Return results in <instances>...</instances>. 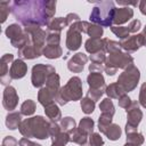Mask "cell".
Returning a JSON list of instances; mask_svg holds the SVG:
<instances>
[{"instance_id":"18","label":"cell","mask_w":146,"mask_h":146,"mask_svg":"<svg viewBox=\"0 0 146 146\" xmlns=\"http://www.w3.org/2000/svg\"><path fill=\"white\" fill-rule=\"evenodd\" d=\"M87 83L89 88H92V89L105 90L107 87L105 83V79L100 72H90L89 75L87 76Z\"/></svg>"},{"instance_id":"15","label":"cell","mask_w":146,"mask_h":146,"mask_svg":"<svg viewBox=\"0 0 146 146\" xmlns=\"http://www.w3.org/2000/svg\"><path fill=\"white\" fill-rule=\"evenodd\" d=\"M66 48L68 49V51H75L78 50L81 44H82V33H80L79 31L68 27L67 32H66Z\"/></svg>"},{"instance_id":"47","label":"cell","mask_w":146,"mask_h":146,"mask_svg":"<svg viewBox=\"0 0 146 146\" xmlns=\"http://www.w3.org/2000/svg\"><path fill=\"white\" fill-rule=\"evenodd\" d=\"M127 27H128L130 33H137L141 27V22L139 19H132Z\"/></svg>"},{"instance_id":"45","label":"cell","mask_w":146,"mask_h":146,"mask_svg":"<svg viewBox=\"0 0 146 146\" xmlns=\"http://www.w3.org/2000/svg\"><path fill=\"white\" fill-rule=\"evenodd\" d=\"M89 143L91 144V146H103L104 145V139L100 136V133L92 132L89 136Z\"/></svg>"},{"instance_id":"19","label":"cell","mask_w":146,"mask_h":146,"mask_svg":"<svg viewBox=\"0 0 146 146\" xmlns=\"http://www.w3.org/2000/svg\"><path fill=\"white\" fill-rule=\"evenodd\" d=\"M55 100H56V95L50 89H48L46 86L40 88V90L38 91V102L43 107H46L51 103H55Z\"/></svg>"},{"instance_id":"42","label":"cell","mask_w":146,"mask_h":146,"mask_svg":"<svg viewBox=\"0 0 146 146\" xmlns=\"http://www.w3.org/2000/svg\"><path fill=\"white\" fill-rule=\"evenodd\" d=\"M60 42V33L58 32H47L46 44L48 46H59Z\"/></svg>"},{"instance_id":"14","label":"cell","mask_w":146,"mask_h":146,"mask_svg":"<svg viewBox=\"0 0 146 146\" xmlns=\"http://www.w3.org/2000/svg\"><path fill=\"white\" fill-rule=\"evenodd\" d=\"M89 57L83 52L74 54L67 62V68L73 73H80L83 71L84 65L87 64Z\"/></svg>"},{"instance_id":"4","label":"cell","mask_w":146,"mask_h":146,"mask_svg":"<svg viewBox=\"0 0 146 146\" xmlns=\"http://www.w3.org/2000/svg\"><path fill=\"white\" fill-rule=\"evenodd\" d=\"M82 81L79 76H72L65 86H63L56 97L55 103L64 106L68 102H76L82 99Z\"/></svg>"},{"instance_id":"43","label":"cell","mask_w":146,"mask_h":146,"mask_svg":"<svg viewBox=\"0 0 146 146\" xmlns=\"http://www.w3.org/2000/svg\"><path fill=\"white\" fill-rule=\"evenodd\" d=\"M106 58H107V56H106V51L105 50H100L98 52H95V54L90 55V57H89V59L91 60V63L100 64V65H104L105 64Z\"/></svg>"},{"instance_id":"24","label":"cell","mask_w":146,"mask_h":146,"mask_svg":"<svg viewBox=\"0 0 146 146\" xmlns=\"http://www.w3.org/2000/svg\"><path fill=\"white\" fill-rule=\"evenodd\" d=\"M66 26H68V25H67V22H66L65 17H55L48 23V25L46 27H47V32H58V33H60L62 30Z\"/></svg>"},{"instance_id":"16","label":"cell","mask_w":146,"mask_h":146,"mask_svg":"<svg viewBox=\"0 0 146 146\" xmlns=\"http://www.w3.org/2000/svg\"><path fill=\"white\" fill-rule=\"evenodd\" d=\"M133 17V9L130 7H119L115 8L113 16V25L122 26V24L127 23Z\"/></svg>"},{"instance_id":"40","label":"cell","mask_w":146,"mask_h":146,"mask_svg":"<svg viewBox=\"0 0 146 146\" xmlns=\"http://www.w3.org/2000/svg\"><path fill=\"white\" fill-rule=\"evenodd\" d=\"M110 29L120 40H123V39H127L128 36H130V32H129L128 27H125V26H115V25H113Z\"/></svg>"},{"instance_id":"9","label":"cell","mask_w":146,"mask_h":146,"mask_svg":"<svg viewBox=\"0 0 146 146\" xmlns=\"http://www.w3.org/2000/svg\"><path fill=\"white\" fill-rule=\"evenodd\" d=\"M121 49H123L125 52L131 54L136 52L140 47L144 46V36L141 33H137L133 35L128 36L127 39H123L120 41Z\"/></svg>"},{"instance_id":"10","label":"cell","mask_w":146,"mask_h":146,"mask_svg":"<svg viewBox=\"0 0 146 146\" xmlns=\"http://www.w3.org/2000/svg\"><path fill=\"white\" fill-rule=\"evenodd\" d=\"M18 95L16 89L13 86H8L5 88L3 94H2V106L5 110H7L8 112H13L17 105H18Z\"/></svg>"},{"instance_id":"58","label":"cell","mask_w":146,"mask_h":146,"mask_svg":"<svg viewBox=\"0 0 146 146\" xmlns=\"http://www.w3.org/2000/svg\"><path fill=\"white\" fill-rule=\"evenodd\" d=\"M80 146H91V144H90V143H86V144H82V145H80Z\"/></svg>"},{"instance_id":"2","label":"cell","mask_w":146,"mask_h":146,"mask_svg":"<svg viewBox=\"0 0 146 146\" xmlns=\"http://www.w3.org/2000/svg\"><path fill=\"white\" fill-rule=\"evenodd\" d=\"M49 124L50 121H47L46 117L36 115L23 120L18 130L24 138H36L40 140H44L50 137Z\"/></svg>"},{"instance_id":"52","label":"cell","mask_w":146,"mask_h":146,"mask_svg":"<svg viewBox=\"0 0 146 146\" xmlns=\"http://www.w3.org/2000/svg\"><path fill=\"white\" fill-rule=\"evenodd\" d=\"M89 71L90 72H100L102 73V71H104V65L91 63V64H89Z\"/></svg>"},{"instance_id":"33","label":"cell","mask_w":146,"mask_h":146,"mask_svg":"<svg viewBox=\"0 0 146 146\" xmlns=\"http://www.w3.org/2000/svg\"><path fill=\"white\" fill-rule=\"evenodd\" d=\"M112 120H113V115H111V114L102 113L99 115V117H98V129L102 133H104L105 130L107 129V127L113 123Z\"/></svg>"},{"instance_id":"20","label":"cell","mask_w":146,"mask_h":146,"mask_svg":"<svg viewBox=\"0 0 146 146\" xmlns=\"http://www.w3.org/2000/svg\"><path fill=\"white\" fill-rule=\"evenodd\" d=\"M105 94L107 95L108 98L111 99H120L122 96L127 95L125 90L123 89V87L117 83V82H113V83H110L106 89H105Z\"/></svg>"},{"instance_id":"27","label":"cell","mask_w":146,"mask_h":146,"mask_svg":"<svg viewBox=\"0 0 146 146\" xmlns=\"http://www.w3.org/2000/svg\"><path fill=\"white\" fill-rule=\"evenodd\" d=\"M63 49L60 46H44L42 50V56H44L48 59H57L62 57Z\"/></svg>"},{"instance_id":"46","label":"cell","mask_w":146,"mask_h":146,"mask_svg":"<svg viewBox=\"0 0 146 146\" xmlns=\"http://www.w3.org/2000/svg\"><path fill=\"white\" fill-rule=\"evenodd\" d=\"M138 103H139V105H141L144 108H146V82H144V83L140 86Z\"/></svg>"},{"instance_id":"3","label":"cell","mask_w":146,"mask_h":146,"mask_svg":"<svg viewBox=\"0 0 146 146\" xmlns=\"http://www.w3.org/2000/svg\"><path fill=\"white\" fill-rule=\"evenodd\" d=\"M115 8V3L111 0L94 2L89 19L91 23L100 25L102 27H111L113 26V16Z\"/></svg>"},{"instance_id":"61","label":"cell","mask_w":146,"mask_h":146,"mask_svg":"<svg viewBox=\"0 0 146 146\" xmlns=\"http://www.w3.org/2000/svg\"><path fill=\"white\" fill-rule=\"evenodd\" d=\"M51 146H58V145H54V144H51Z\"/></svg>"},{"instance_id":"5","label":"cell","mask_w":146,"mask_h":146,"mask_svg":"<svg viewBox=\"0 0 146 146\" xmlns=\"http://www.w3.org/2000/svg\"><path fill=\"white\" fill-rule=\"evenodd\" d=\"M140 79V71L137 66L131 65L128 68H125L117 78V83H120L125 92H130L136 89L138 82Z\"/></svg>"},{"instance_id":"53","label":"cell","mask_w":146,"mask_h":146,"mask_svg":"<svg viewBox=\"0 0 146 146\" xmlns=\"http://www.w3.org/2000/svg\"><path fill=\"white\" fill-rule=\"evenodd\" d=\"M18 145L19 146H34L35 143L32 141V140H30L29 138H21L18 140Z\"/></svg>"},{"instance_id":"32","label":"cell","mask_w":146,"mask_h":146,"mask_svg":"<svg viewBox=\"0 0 146 146\" xmlns=\"http://www.w3.org/2000/svg\"><path fill=\"white\" fill-rule=\"evenodd\" d=\"M36 110V104L34 100L32 99H26L22 105H21V113L22 115H25V116H30L32 114H34Z\"/></svg>"},{"instance_id":"26","label":"cell","mask_w":146,"mask_h":146,"mask_svg":"<svg viewBox=\"0 0 146 146\" xmlns=\"http://www.w3.org/2000/svg\"><path fill=\"white\" fill-rule=\"evenodd\" d=\"M46 87H47L48 89H50V90L56 95V97H57V95H58V92H59V90H60L62 87H60V79H59V75H58L56 72L49 74V76H48V79H47V81H46Z\"/></svg>"},{"instance_id":"36","label":"cell","mask_w":146,"mask_h":146,"mask_svg":"<svg viewBox=\"0 0 146 146\" xmlns=\"http://www.w3.org/2000/svg\"><path fill=\"white\" fill-rule=\"evenodd\" d=\"M104 46H105V51L110 55L121 51V46H120V42H117V41L104 38Z\"/></svg>"},{"instance_id":"38","label":"cell","mask_w":146,"mask_h":146,"mask_svg":"<svg viewBox=\"0 0 146 146\" xmlns=\"http://www.w3.org/2000/svg\"><path fill=\"white\" fill-rule=\"evenodd\" d=\"M145 141L144 135L140 132H132V133H128L127 135V143L128 144H132L136 146H141Z\"/></svg>"},{"instance_id":"51","label":"cell","mask_w":146,"mask_h":146,"mask_svg":"<svg viewBox=\"0 0 146 146\" xmlns=\"http://www.w3.org/2000/svg\"><path fill=\"white\" fill-rule=\"evenodd\" d=\"M65 18H66V22H67V25H68V26L72 25L73 23L80 21V16H79L78 14H75V13H70V14H67V15L65 16Z\"/></svg>"},{"instance_id":"35","label":"cell","mask_w":146,"mask_h":146,"mask_svg":"<svg viewBox=\"0 0 146 146\" xmlns=\"http://www.w3.org/2000/svg\"><path fill=\"white\" fill-rule=\"evenodd\" d=\"M80 106H81V110L84 114H91L94 111H95V102L92 99H90L89 97H82V99L80 100Z\"/></svg>"},{"instance_id":"59","label":"cell","mask_w":146,"mask_h":146,"mask_svg":"<svg viewBox=\"0 0 146 146\" xmlns=\"http://www.w3.org/2000/svg\"><path fill=\"white\" fill-rule=\"evenodd\" d=\"M123 146H136V145H132V144H128V143H125Z\"/></svg>"},{"instance_id":"60","label":"cell","mask_w":146,"mask_h":146,"mask_svg":"<svg viewBox=\"0 0 146 146\" xmlns=\"http://www.w3.org/2000/svg\"><path fill=\"white\" fill-rule=\"evenodd\" d=\"M34 146H41V145H40V144H36V143H35V145H34Z\"/></svg>"},{"instance_id":"31","label":"cell","mask_w":146,"mask_h":146,"mask_svg":"<svg viewBox=\"0 0 146 146\" xmlns=\"http://www.w3.org/2000/svg\"><path fill=\"white\" fill-rule=\"evenodd\" d=\"M60 128H62V131H64V132H66V133H68V135H71L78 127H76V122H75V120L73 119V117H71V116H65V117H63L62 120H60Z\"/></svg>"},{"instance_id":"7","label":"cell","mask_w":146,"mask_h":146,"mask_svg":"<svg viewBox=\"0 0 146 146\" xmlns=\"http://www.w3.org/2000/svg\"><path fill=\"white\" fill-rule=\"evenodd\" d=\"M131 65H133V57L125 51H119V52L108 55L104 64V66L113 67L116 70L122 68L123 71Z\"/></svg>"},{"instance_id":"21","label":"cell","mask_w":146,"mask_h":146,"mask_svg":"<svg viewBox=\"0 0 146 146\" xmlns=\"http://www.w3.org/2000/svg\"><path fill=\"white\" fill-rule=\"evenodd\" d=\"M22 113L21 112H16V111H13V112H9L7 115H6V127L9 129V130H16L17 128H19L21 123H22Z\"/></svg>"},{"instance_id":"57","label":"cell","mask_w":146,"mask_h":146,"mask_svg":"<svg viewBox=\"0 0 146 146\" xmlns=\"http://www.w3.org/2000/svg\"><path fill=\"white\" fill-rule=\"evenodd\" d=\"M141 34H143V36H144V47H146V25L144 26Z\"/></svg>"},{"instance_id":"44","label":"cell","mask_w":146,"mask_h":146,"mask_svg":"<svg viewBox=\"0 0 146 146\" xmlns=\"http://www.w3.org/2000/svg\"><path fill=\"white\" fill-rule=\"evenodd\" d=\"M105 94V90H102V89H92V88H89L88 90V94H87V97H89L90 99H92L95 103L97 100H99L102 98V96Z\"/></svg>"},{"instance_id":"54","label":"cell","mask_w":146,"mask_h":146,"mask_svg":"<svg viewBox=\"0 0 146 146\" xmlns=\"http://www.w3.org/2000/svg\"><path fill=\"white\" fill-rule=\"evenodd\" d=\"M117 5L123 6V7H129V6H139L138 1H122V0H117L116 1Z\"/></svg>"},{"instance_id":"30","label":"cell","mask_w":146,"mask_h":146,"mask_svg":"<svg viewBox=\"0 0 146 146\" xmlns=\"http://www.w3.org/2000/svg\"><path fill=\"white\" fill-rule=\"evenodd\" d=\"M104 135H105L110 140L115 141V140L120 139V137H121V135H122V131H121V128H120L119 124L112 123V124H110V125L107 127V129L105 130Z\"/></svg>"},{"instance_id":"11","label":"cell","mask_w":146,"mask_h":146,"mask_svg":"<svg viewBox=\"0 0 146 146\" xmlns=\"http://www.w3.org/2000/svg\"><path fill=\"white\" fill-rule=\"evenodd\" d=\"M14 55L13 54H5L1 59H0V83L5 87H8L10 86L9 83L11 82V78H10V74H9V64H13L14 62Z\"/></svg>"},{"instance_id":"37","label":"cell","mask_w":146,"mask_h":146,"mask_svg":"<svg viewBox=\"0 0 146 146\" xmlns=\"http://www.w3.org/2000/svg\"><path fill=\"white\" fill-rule=\"evenodd\" d=\"M99 110L102 113H107V114H111V115H114L115 114V107H114V104L113 102L111 100V98H104L100 104H99Z\"/></svg>"},{"instance_id":"49","label":"cell","mask_w":146,"mask_h":146,"mask_svg":"<svg viewBox=\"0 0 146 146\" xmlns=\"http://www.w3.org/2000/svg\"><path fill=\"white\" fill-rule=\"evenodd\" d=\"M17 145H18V140L13 136H6L2 139V144H1V146H17Z\"/></svg>"},{"instance_id":"39","label":"cell","mask_w":146,"mask_h":146,"mask_svg":"<svg viewBox=\"0 0 146 146\" xmlns=\"http://www.w3.org/2000/svg\"><path fill=\"white\" fill-rule=\"evenodd\" d=\"M9 13H11V1H1L0 2V18L1 23H5Z\"/></svg>"},{"instance_id":"17","label":"cell","mask_w":146,"mask_h":146,"mask_svg":"<svg viewBox=\"0 0 146 146\" xmlns=\"http://www.w3.org/2000/svg\"><path fill=\"white\" fill-rule=\"evenodd\" d=\"M26 73H27V64L22 58L15 59L9 70L10 78L13 80H19V79L24 78L26 75Z\"/></svg>"},{"instance_id":"22","label":"cell","mask_w":146,"mask_h":146,"mask_svg":"<svg viewBox=\"0 0 146 146\" xmlns=\"http://www.w3.org/2000/svg\"><path fill=\"white\" fill-rule=\"evenodd\" d=\"M84 49L90 55H92L95 52H98L100 50H105L104 38H102V39H91V38H89L84 42Z\"/></svg>"},{"instance_id":"13","label":"cell","mask_w":146,"mask_h":146,"mask_svg":"<svg viewBox=\"0 0 146 146\" xmlns=\"http://www.w3.org/2000/svg\"><path fill=\"white\" fill-rule=\"evenodd\" d=\"M125 113H127V123L138 128L143 119V112L139 108V103L137 100H132L131 105L125 110Z\"/></svg>"},{"instance_id":"12","label":"cell","mask_w":146,"mask_h":146,"mask_svg":"<svg viewBox=\"0 0 146 146\" xmlns=\"http://www.w3.org/2000/svg\"><path fill=\"white\" fill-rule=\"evenodd\" d=\"M42 50H43V48L35 46L31 41V38H30L29 41L26 42V44L17 50V54L22 59H34V58L42 56Z\"/></svg>"},{"instance_id":"28","label":"cell","mask_w":146,"mask_h":146,"mask_svg":"<svg viewBox=\"0 0 146 146\" xmlns=\"http://www.w3.org/2000/svg\"><path fill=\"white\" fill-rule=\"evenodd\" d=\"M23 33H24V27H22L21 24H18V23H13V24L8 25L5 30V34L9 40L16 39L17 36L22 35Z\"/></svg>"},{"instance_id":"29","label":"cell","mask_w":146,"mask_h":146,"mask_svg":"<svg viewBox=\"0 0 146 146\" xmlns=\"http://www.w3.org/2000/svg\"><path fill=\"white\" fill-rule=\"evenodd\" d=\"M86 34H88L91 39H102V36L104 34V27L88 22L87 29H86Z\"/></svg>"},{"instance_id":"34","label":"cell","mask_w":146,"mask_h":146,"mask_svg":"<svg viewBox=\"0 0 146 146\" xmlns=\"http://www.w3.org/2000/svg\"><path fill=\"white\" fill-rule=\"evenodd\" d=\"M68 141H71V137H70L68 133H66L64 131H60L57 135H55V136L51 137V144H54V145L65 146Z\"/></svg>"},{"instance_id":"55","label":"cell","mask_w":146,"mask_h":146,"mask_svg":"<svg viewBox=\"0 0 146 146\" xmlns=\"http://www.w3.org/2000/svg\"><path fill=\"white\" fill-rule=\"evenodd\" d=\"M124 130H125V133H127V135H128V133H132V132H137V127H133V125H130V124L125 123Z\"/></svg>"},{"instance_id":"1","label":"cell","mask_w":146,"mask_h":146,"mask_svg":"<svg viewBox=\"0 0 146 146\" xmlns=\"http://www.w3.org/2000/svg\"><path fill=\"white\" fill-rule=\"evenodd\" d=\"M11 13L23 25L47 26L56 13V1L52 0H18L11 1Z\"/></svg>"},{"instance_id":"25","label":"cell","mask_w":146,"mask_h":146,"mask_svg":"<svg viewBox=\"0 0 146 146\" xmlns=\"http://www.w3.org/2000/svg\"><path fill=\"white\" fill-rule=\"evenodd\" d=\"M94 128H95V122L89 116L82 117L79 122V125H78V130L88 137L94 132Z\"/></svg>"},{"instance_id":"56","label":"cell","mask_w":146,"mask_h":146,"mask_svg":"<svg viewBox=\"0 0 146 146\" xmlns=\"http://www.w3.org/2000/svg\"><path fill=\"white\" fill-rule=\"evenodd\" d=\"M138 7H139L140 13L146 16V0H141V1L139 2V6H138Z\"/></svg>"},{"instance_id":"8","label":"cell","mask_w":146,"mask_h":146,"mask_svg":"<svg viewBox=\"0 0 146 146\" xmlns=\"http://www.w3.org/2000/svg\"><path fill=\"white\" fill-rule=\"evenodd\" d=\"M24 31L26 33H29V35L31 38V41L35 46L44 48L46 39H47V31L46 30H43L42 27L36 26V25H29V26L24 27Z\"/></svg>"},{"instance_id":"41","label":"cell","mask_w":146,"mask_h":146,"mask_svg":"<svg viewBox=\"0 0 146 146\" xmlns=\"http://www.w3.org/2000/svg\"><path fill=\"white\" fill-rule=\"evenodd\" d=\"M70 137H71V141L72 143H75V144H79V145L86 144L87 143V139H88V136H86L82 132H80L78 130V128L70 135Z\"/></svg>"},{"instance_id":"6","label":"cell","mask_w":146,"mask_h":146,"mask_svg":"<svg viewBox=\"0 0 146 146\" xmlns=\"http://www.w3.org/2000/svg\"><path fill=\"white\" fill-rule=\"evenodd\" d=\"M56 72L55 67L51 65L46 64H35L32 67L31 72V82L32 86L35 88H42L46 84V81L49 76V74Z\"/></svg>"},{"instance_id":"50","label":"cell","mask_w":146,"mask_h":146,"mask_svg":"<svg viewBox=\"0 0 146 146\" xmlns=\"http://www.w3.org/2000/svg\"><path fill=\"white\" fill-rule=\"evenodd\" d=\"M60 131H62L60 125H59L57 122H51V121H50V124H49V135H50V137L57 135V133L60 132Z\"/></svg>"},{"instance_id":"23","label":"cell","mask_w":146,"mask_h":146,"mask_svg":"<svg viewBox=\"0 0 146 146\" xmlns=\"http://www.w3.org/2000/svg\"><path fill=\"white\" fill-rule=\"evenodd\" d=\"M44 113H46V116L51 122H58L63 119L62 117V112L58 107V104H56V103H51V104L47 105L44 107Z\"/></svg>"},{"instance_id":"48","label":"cell","mask_w":146,"mask_h":146,"mask_svg":"<svg viewBox=\"0 0 146 146\" xmlns=\"http://www.w3.org/2000/svg\"><path fill=\"white\" fill-rule=\"evenodd\" d=\"M131 103H132V100H131V98H130L128 95H124V96H122L120 99H117L119 106H120L121 108H124V110H127V108L131 105Z\"/></svg>"}]
</instances>
